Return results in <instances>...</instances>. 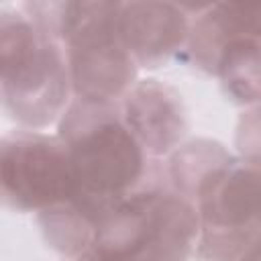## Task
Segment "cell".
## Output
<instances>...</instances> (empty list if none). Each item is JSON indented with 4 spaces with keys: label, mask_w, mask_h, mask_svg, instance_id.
<instances>
[{
    "label": "cell",
    "mask_w": 261,
    "mask_h": 261,
    "mask_svg": "<svg viewBox=\"0 0 261 261\" xmlns=\"http://www.w3.org/2000/svg\"><path fill=\"white\" fill-rule=\"evenodd\" d=\"M77 194L110 204L137 188L149 171V157L124 126L116 104L73 100L59 118Z\"/></svg>",
    "instance_id": "obj_1"
},
{
    "label": "cell",
    "mask_w": 261,
    "mask_h": 261,
    "mask_svg": "<svg viewBox=\"0 0 261 261\" xmlns=\"http://www.w3.org/2000/svg\"><path fill=\"white\" fill-rule=\"evenodd\" d=\"M69 75L63 47L43 37L37 53L0 84L6 112L27 130H39L59 120L69 106Z\"/></svg>",
    "instance_id": "obj_4"
},
{
    "label": "cell",
    "mask_w": 261,
    "mask_h": 261,
    "mask_svg": "<svg viewBox=\"0 0 261 261\" xmlns=\"http://www.w3.org/2000/svg\"><path fill=\"white\" fill-rule=\"evenodd\" d=\"M190 14L175 2L139 0L120 2L116 35L137 67L165 65L186 45Z\"/></svg>",
    "instance_id": "obj_5"
},
{
    "label": "cell",
    "mask_w": 261,
    "mask_h": 261,
    "mask_svg": "<svg viewBox=\"0 0 261 261\" xmlns=\"http://www.w3.org/2000/svg\"><path fill=\"white\" fill-rule=\"evenodd\" d=\"M198 237V214L192 202L163 190L153 224L130 261H190Z\"/></svg>",
    "instance_id": "obj_8"
},
{
    "label": "cell",
    "mask_w": 261,
    "mask_h": 261,
    "mask_svg": "<svg viewBox=\"0 0 261 261\" xmlns=\"http://www.w3.org/2000/svg\"><path fill=\"white\" fill-rule=\"evenodd\" d=\"M106 206L75 194L65 202L41 210L39 224L45 241L51 249L65 257H80L86 249H90L98 218Z\"/></svg>",
    "instance_id": "obj_10"
},
{
    "label": "cell",
    "mask_w": 261,
    "mask_h": 261,
    "mask_svg": "<svg viewBox=\"0 0 261 261\" xmlns=\"http://www.w3.org/2000/svg\"><path fill=\"white\" fill-rule=\"evenodd\" d=\"M237 159L239 157H234L222 143L212 139H194L181 143L169 153L167 177L171 181V190L194 204L198 196L212 184V179Z\"/></svg>",
    "instance_id": "obj_9"
},
{
    "label": "cell",
    "mask_w": 261,
    "mask_h": 261,
    "mask_svg": "<svg viewBox=\"0 0 261 261\" xmlns=\"http://www.w3.org/2000/svg\"><path fill=\"white\" fill-rule=\"evenodd\" d=\"M259 163L237 159L194 202L200 261H237L259 243Z\"/></svg>",
    "instance_id": "obj_2"
},
{
    "label": "cell",
    "mask_w": 261,
    "mask_h": 261,
    "mask_svg": "<svg viewBox=\"0 0 261 261\" xmlns=\"http://www.w3.org/2000/svg\"><path fill=\"white\" fill-rule=\"evenodd\" d=\"M120 118L147 157H163L175 151L188 130V114L181 94L155 77L137 80L122 96Z\"/></svg>",
    "instance_id": "obj_6"
},
{
    "label": "cell",
    "mask_w": 261,
    "mask_h": 261,
    "mask_svg": "<svg viewBox=\"0 0 261 261\" xmlns=\"http://www.w3.org/2000/svg\"><path fill=\"white\" fill-rule=\"evenodd\" d=\"M194 16L184 49L192 63L208 73H214L226 43L237 37H261V4L212 2Z\"/></svg>",
    "instance_id": "obj_7"
},
{
    "label": "cell",
    "mask_w": 261,
    "mask_h": 261,
    "mask_svg": "<svg viewBox=\"0 0 261 261\" xmlns=\"http://www.w3.org/2000/svg\"><path fill=\"white\" fill-rule=\"evenodd\" d=\"M77 194L69 155L39 130H14L0 139V200L18 210H45Z\"/></svg>",
    "instance_id": "obj_3"
},
{
    "label": "cell",
    "mask_w": 261,
    "mask_h": 261,
    "mask_svg": "<svg viewBox=\"0 0 261 261\" xmlns=\"http://www.w3.org/2000/svg\"><path fill=\"white\" fill-rule=\"evenodd\" d=\"M237 145L241 151L243 161L259 163V118H257V106L249 108L245 116L241 118L239 130H237Z\"/></svg>",
    "instance_id": "obj_13"
},
{
    "label": "cell",
    "mask_w": 261,
    "mask_h": 261,
    "mask_svg": "<svg viewBox=\"0 0 261 261\" xmlns=\"http://www.w3.org/2000/svg\"><path fill=\"white\" fill-rule=\"evenodd\" d=\"M237 261H259V243L253 245L245 255H241Z\"/></svg>",
    "instance_id": "obj_15"
},
{
    "label": "cell",
    "mask_w": 261,
    "mask_h": 261,
    "mask_svg": "<svg viewBox=\"0 0 261 261\" xmlns=\"http://www.w3.org/2000/svg\"><path fill=\"white\" fill-rule=\"evenodd\" d=\"M43 37L24 12L12 8L0 10V84L37 53Z\"/></svg>",
    "instance_id": "obj_12"
},
{
    "label": "cell",
    "mask_w": 261,
    "mask_h": 261,
    "mask_svg": "<svg viewBox=\"0 0 261 261\" xmlns=\"http://www.w3.org/2000/svg\"><path fill=\"white\" fill-rule=\"evenodd\" d=\"M75 261H118V259H112L108 255H102V253H98L94 249H86L80 257H75Z\"/></svg>",
    "instance_id": "obj_14"
},
{
    "label": "cell",
    "mask_w": 261,
    "mask_h": 261,
    "mask_svg": "<svg viewBox=\"0 0 261 261\" xmlns=\"http://www.w3.org/2000/svg\"><path fill=\"white\" fill-rule=\"evenodd\" d=\"M261 37H237L220 51L214 75L220 80L226 96L245 108L259 102L261 82Z\"/></svg>",
    "instance_id": "obj_11"
}]
</instances>
